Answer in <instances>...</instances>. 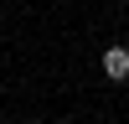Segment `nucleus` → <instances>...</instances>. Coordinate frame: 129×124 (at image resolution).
I'll return each instance as SVG.
<instances>
[{
  "mask_svg": "<svg viewBox=\"0 0 129 124\" xmlns=\"http://www.w3.org/2000/svg\"><path fill=\"white\" fill-rule=\"evenodd\" d=\"M98 67H103V78H109V83H124V78H129V47H124V41H114V47H103Z\"/></svg>",
  "mask_w": 129,
  "mask_h": 124,
  "instance_id": "1",
  "label": "nucleus"
},
{
  "mask_svg": "<svg viewBox=\"0 0 129 124\" xmlns=\"http://www.w3.org/2000/svg\"><path fill=\"white\" fill-rule=\"evenodd\" d=\"M36 124H41V119H36Z\"/></svg>",
  "mask_w": 129,
  "mask_h": 124,
  "instance_id": "2",
  "label": "nucleus"
}]
</instances>
